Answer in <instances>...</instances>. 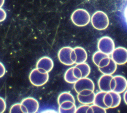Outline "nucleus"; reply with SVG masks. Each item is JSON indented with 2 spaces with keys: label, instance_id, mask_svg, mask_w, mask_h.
Returning a JSON list of instances; mask_svg holds the SVG:
<instances>
[{
  "label": "nucleus",
  "instance_id": "412c9836",
  "mask_svg": "<svg viewBox=\"0 0 127 113\" xmlns=\"http://www.w3.org/2000/svg\"><path fill=\"white\" fill-rule=\"evenodd\" d=\"M113 97V104L111 108H115L118 107L121 102V96L120 93L114 91H110Z\"/></svg>",
  "mask_w": 127,
  "mask_h": 113
},
{
  "label": "nucleus",
  "instance_id": "2f4dec72",
  "mask_svg": "<svg viewBox=\"0 0 127 113\" xmlns=\"http://www.w3.org/2000/svg\"><path fill=\"white\" fill-rule=\"evenodd\" d=\"M70 58H71V60L75 64V61H76V54L73 50H73L72 51H71V54H70Z\"/></svg>",
  "mask_w": 127,
  "mask_h": 113
},
{
  "label": "nucleus",
  "instance_id": "72a5a7b5",
  "mask_svg": "<svg viewBox=\"0 0 127 113\" xmlns=\"http://www.w3.org/2000/svg\"><path fill=\"white\" fill-rule=\"evenodd\" d=\"M124 18H125V20L126 21V22L127 24V5L126 6V7L124 9Z\"/></svg>",
  "mask_w": 127,
  "mask_h": 113
},
{
  "label": "nucleus",
  "instance_id": "4468645a",
  "mask_svg": "<svg viewBox=\"0 0 127 113\" xmlns=\"http://www.w3.org/2000/svg\"><path fill=\"white\" fill-rule=\"evenodd\" d=\"M117 69V64L111 58L109 64L105 67L99 68V71L103 74L113 75Z\"/></svg>",
  "mask_w": 127,
  "mask_h": 113
},
{
  "label": "nucleus",
  "instance_id": "c9c22d12",
  "mask_svg": "<svg viewBox=\"0 0 127 113\" xmlns=\"http://www.w3.org/2000/svg\"><path fill=\"white\" fill-rule=\"evenodd\" d=\"M4 2V0H0V8H1L3 5Z\"/></svg>",
  "mask_w": 127,
  "mask_h": 113
},
{
  "label": "nucleus",
  "instance_id": "dca6fc26",
  "mask_svg": "<svg viewBox=\"0 0 127 113\" xmlns=\"http://www.w3.org/2000/svg\"><path fill=\"white\" fill-rule=\"evenodd\" d=\"M67 101H70L75 103V99L74 96L70 92H63L59 95L57 99V102L59 105L62 103Z\"/></svg>",
  "mask_w": 127,
  "mask_h": 113
},
{
  "label": "nucleus",
  "instance_id": "1a4fd4ad",
  "mask_svg": "<svg viewBox=\"0 0 127 113\" xmlns=\"http://www.w3.org/2000/svg\"><path fill=\"white\" fill-rule=\"evenodd\" d=\"M21 103L26 108L28 113H35L39 110V105L38 101L31 97H28L23 99Z\"/></svg>",
  "mask_w": 127,
  "mask_h": 113
},
{
  "label": "nucleus",
  "instance_id": "ddd939ff",
  "mask_svg": "<svg viewBox=\"0 0 127 113\" xmlns=\"http://www.w3.org/2000/svg\"><path fill=\"white\" fill-rule=\"evenodd\" d=\"M76 54V59L75 63L76 64L85 62L87 59V53L86 51L82 47L76 46L73 48Z\"/></svg>",
  "mask_w": 127,
  "mask_h": 113
},
{
  "label": "nucleus",
  "instance_id": "a211bd4d",
  "mask_svg": "<svg viewBox=\"0 0 127 113\" xmlns=\"http://www.w3.org/2000/svg\"><path fill=\"white\" fill-rule=\"evenodd\" d=\"M73 67L68 68L65 72L64 75V80L69 83H74L78 79L76 78L73 74Z\"/></svg>",
  "mask_w": 127,
  "mask_h": 113
},
{
  "label": "nucleus",
  "instance_id": "473e14b6",
  "mask_svg": "<svg viewBox=\"0 0 127 113\" xmlns=\"http://www.w3.org/2000/svg\"><path fill=\"white\" fill-rule=\"evenodd\" d=\"M42 113H57V112L54 110H53V109H47L46 110H44L42 112Z\"/></svg>",
  "mask_w": 127,
  "mask_h": 113
},
{
  "label": "nucleus",
  "instance_id": "20e7f679",
  "mask_svg": "<svg viewBox=\"0 0 127 113\" xmlns=\"http://www.w3.org/2000/svg\"><path fill=\"white\" fill-rule=\"evenodd\" d=\"M98 87L100 91L108 92L113 91L116 86V81L111 75L103 74L98 80Z\"/></svg>",
  "mask_w": 127,
  "mask_h": 113
},
{
  "label": "nucleus",
  "instance_id": "9b49d317",
  "mask_svg": "<svg viewBox=\"0 0 127 113\" xmlns=\"http://www.w3.org/2000/svg\"><path fill=\"white\" fill-rule=\"evenodd\" d=\"M114 77L116 81V86L113 91L120 94L124 92L127 89V79L121 75H117Z\"/></svg>",
  "mask_w": 127,
  "mask_h": 113
},
{
  "label": "nucleus",
  "instance_id": "39448f33",
  "mask_svg": "<svg viewBox=\"0 0 127 113\" xmlns=\"http://www.w3.org/2000/svg\"><path fill=\"white\" fill-rule=\"evenodd\" d=\"M98 49L99 51L108 55L111 54L114 49L115 45L113 39L108 36L101 37L98 42Z\"/></svg>",
  "mask_w": 127,
  "mask_h": 113
},
{
  "label": "nucleus",
  "instance_id": "0eeeda50",
  "mask_svg": "<svg viewBox=\"0 0 127 113\" xmlns=\"http://www.w3.org/2000/svg\"><path fill=\"white\" fill-rule=\"evenodd\" d=\"M75 91L79 93L83 90L89 89L92 91L94 90L95 85L93 81L87 77H81L78 79L73 85Z\"/></svg>",
  "mask_w": 127,
  "mask_h": 113
},
{
  "label": "nucleus",
  "instance_id": "c85d7f7f",
  "mask_svg": "<svg viewBox=\"0 0 127 113\" xmlns=\"http://www.w3.org/2000/svg\"><path fill=\"white\" fill-rule=\"evenodd\" d=\"M6 17V13L5 11L1 8H0V22L3 21Z\"/></svg>",
  "mask_w": 127,
  "mask_h": 113
},
{
  "label": "nucleus",
  "instance_id": "f257e3e1",
  "mask_svg": "<svg viewBox=\"0 0 127 113\" xmlns=\"http://www.w3.org/2000/svg\"><path fill=\"white\" fill-rule=\"evenodd\" d=\"M92 26L98 30H104L109 26V20L107 15L102 11H97L91 19Z\"/></svg>",
  "mask_w": 127,
  "mask_h": 113
},
{
  "label": "nucleus",
  "instance_id": "9d476101",
  "mask_svg": "<svg viewBox=\"0 0 127 113\" xmlns=\"http://www.w3.org/2000/svg\"><path fill=\"white\" fill-rule=\"evenodd\" d=\"M54 67V62L49 57L43 56L41 57L36 63V68H41L46 72L49 73Z\"/></svg>",
  "mask_w": 127,
  "mask_h": 113
},
{
  "label": "nucleus",
  "instance_id": "5701e85b",
  "mask_svg": "<svg viewBox=\"0 0 127 113\" xmlns=\"http://www.w3.org/2000/svg\"><path fill=\"white\" fill-rule=\"evenodd\" d=\"M22 105L20 103H15L12 105L9 110V112L13 113H23L22 111Z\"/></svg>",
  "mask_w": 127,
  "mask_h": 113
},
{
  "label": "nucleus",
  "instance_id": "cd10ccee",
  "mask_svg": "<svg viewBox=\"0 0 127 113\" xmlns=\"http://www.w3.org/2000/svg\"><path fill=\"white\" fill-rule=\"evenodd\" d=\"M6 105L5 100L0 97V113H3L6 109Z\"/></svg>",
  "mask_w": 127,
  "mask_h": 113
},
{
  "label": "nucleus",
  "instance_id": "6e6552de",
  "mask_svg": "<svg viewBox=\"0 0 127 113\" xmlns=\"http://www.w3.org/2000/svg\"><path fill=\"white\" fill-rule=\"evenodd\" d=\"M73 48L69 46H64L59 50L58 57L61 63L66 66H71L74 64L70 58V54Z\"/></svg>",
  "mask_w": 127,
  "mask_h": 113
},
{
  "label": "nucleus",
  "instance_id": "2eb2a0df",
  "mask_svg": "<svg viewBox=\"0 0 127 113\" xmlns=\"http://www.w3.org/2000/svg\"><path fill=\"white\" fill-rule=\"evenodd\" d=\"M95 95V93L94 92V91L90 94L87 95H81L78 94L77 99L78 101L82 104L89 105L93 103Z\"/></svg>",
  "mask_w": 127,
  "mask_h": 113
},
{
  "label": "nucleus",
  "instance_id": "bb28decb",
  "mask_svg": "<svg viewBox=\"0 0 127 113\" xmlns=\"http://www.w3.org/2000/svg\"><path fill=\"white\" fill-rule=\"evenodd\" d=\"M73 74L74 76L79 79V78L82 77V73L81 70L76 66H74L73 67Z\"/></svg>",
  "mask_w": 127,
  "mask_h": 113
},
{
  "label": "nucleus",
  "instance_id": "a878e982",
  "mask_svg": "<svg viewBox=\"0 0 127 113\" xmlns=\"http://www.w3.org/2000/svg\"><path fill=\"white\" fill-rule=\"evenodd\" d=\"M90 106L87 104H83L82 105L80 106L77 108H76L75 113H86L89 109Z\"/></svg>",
  "mask_w": 127,
  "mask_h": 113
},
{
  "label": "nucleus",
  "instance_id": "393cba45",
  "mask_svg": "<svg viewBox=\"0 0 127 113\" xmlns=\"http://www.w3.org/2000/svg\"><path fill=\"white\" fill-rule=\"evenodd\" d=\"M110 59H111V58L109 57V56L104 58L100 62V63L98 66V68H103V67H105L106 66H107L110 63Z\"/></svg>",
  "mask_w": 127,
  "mask_h": 113
},
{
  "label": "nucleus",
  "instance_id": "b1692460",
  "mask_svg": "<svg viewBox=\"0 0 127 113\" xmlns=\"http://www.w3.org/2000/svg\"><path fill=\"white\" fill-rule=\"evenodd\" d=\"M90 107L91 108V109L92 110L93 113H106V109L102 108V107L97 106L96 105L93 104L92 105H91Z\"/></svg>",
  "mask_w": 127,
  "mask_h": 113
},
{
  "label": "nucleus",
  "instance_id": "423d86ee",
  "mask_svg": "<svg viewBox=\"0 0 127 113\" xmlns=\"http://www.w3.org/2000/svg\"><path fill=\"white\" fill-rule=\"evenodd\" d=\"M111 58L119 65L127 63V49L122 46L115 48L111 53Z\"/></svg>",
  "mask_w": 127,
  "mask_h": 113
},
{
  "label": "nucleus",
  "instance_id": "f8f14e48",
  "mask_svg": "<svg viewBox=\"0 0 127 113\" xmlns=\"http://www.w3.org/2000/svg\"><path fill=\"white\" fill-rule=\"evenodd\" d=\"M76 110V107L75 103L70 101H67L59 105L58 112L60 113H74Z\"/></svg>",
  "mask_w": 127,
  "mask_h": 113
},
{
  "label": "nucleus",
  "instance_id": "6ab92c4d",
  "mask_svg": "<svg viewBox=\"0 0 127 113\" xmlns=\"http://www.w3.org/2000/svg\"><path fill=\"white\" fill-rule=\"evenodd\" d=\"M75 66L81 70L82 77H87L90 73V67L89 65L85 62L77 64Z\"/></svg>",
  "mask_w": 127,
  "mask_h": 113
},
{
  "label": "nucleus",
  "instance_id": "f704fd0d",
  "mask_svg": "<svg viewBox=\"0 0 127 113\" xmlns=\"http://www.w3.org/2000/svg\"><path fill=\"white\" fill-rule=\"evenodd\" d=\"M123 98H124V101L125 103H126V105H127V89L124 92Z\"/></svg>",
  "mask_w": 127,
  "mask_h": 113
},
{
  "label": "nucleus",
  "instance_id": "7c9ffc66",
  "mask_svg": "<svg viewBox=\"0 0 127 113\" xmlns=\"http://www.w3.org/2000/svg\"><path fill=\"white\" fill-rule=\"evenodd\" d=\"M94 91H92L91 90H89V89H85V90H83L82 91H81V92H80L79 93V94L81 95H87L89 94H90L91 93H92Z\"/></svg>",
  "mask_w": 127,
  "mask_h": 113
},
{
  "label": "nucleus",
  "instance_id": "7ed1b4c3",
  "mask_svg": "<svg viewBox=\"0 0 127 113\" xmlns=\"http://www.w3.org/2000/svg\"><path fill=\"white\" fill-rule=\"evenodd\" d=\"M49 73L41 72L36 68L30 73L29 78L30 82L35 86H41L46 84L49 80Z\"/></svg>",
  "mask_w": 127,
  "mask_h": 113
},
{
  "label": "nucleus",
  "instance_id": "f3484780",
  "mask_svg": "<svg viewBox=\"0 0 127 113\" xmlns=\"http://www.w3.org/2000/svg\"><path fill=\"white\" fill-rule=\"evenodd\" d=\"M106 93V92L100 91V92H98L95 94L93 104L107 109V108L105 105L103 101L104 97Z\"/></svg>",
  "mask_w": 127,
  "mask_h": 113
},
{
  "label": "nucleus",
  "instance_id": "c756f323",
  "mask_svg": "<svg viewBox=\"0 0 127 113\" xmlns=\"http://www.w3.org/2000/svg\"><path fill=\"white\" fill-rule=\"evenodd\" d=\"M5 73V68L3 64L0 62V78L2 77Z\"/></svg>",
  "mask_w": 127,
  "mask_h": 113
},
{
  "label": "nucleus",
  "instance_id": "aec40b11",
  "mask_svg": "<svg viewBox=\"0 0 127 113\" xmlns=\"http://www.w3.org/2000/svg\"><path fill=\"white\" fill-rule=\"evenodd\" d=\"M109 56V55L104 53L100 51L95 52L92 56V60L93 63L98 67L100 62L105 57Z\"/></svg>",
  "mask_w": 127,
  "mask_h": 113
},
{
  "label": "nucleus",
  "instance_id": "f03ea898",
  "mask_svg": "<svg viewBox=\"0 0 127 113\" xmlns=\"http://www.w3.org/2000/svg\"><path fill=\"white\" fill-rule=\"evenodd\" d=\"M71 19L75 25L78 27H83L88 24L91 18L87 10L84 9H77L72 13Z\"/></svg>",
  "mask_w": 127,
  "mask_h": 113
},
{
  "label": "nucleus",
  "instance_id": "4be33fe9",
  "mask_svg": "<svg viewBox=\"0 0 127 113\" xmlns=\"http://www.w3.org/2000/svg\"><path fill=\"white\" fill-rule=\"evenodd\" d=\"M103 101L107 109L111 108L113 104V97L110 92H106L104 95Z\"/></svg>",
  "mask_w": 127,
  "mask_h": 113
}]
</instances>
